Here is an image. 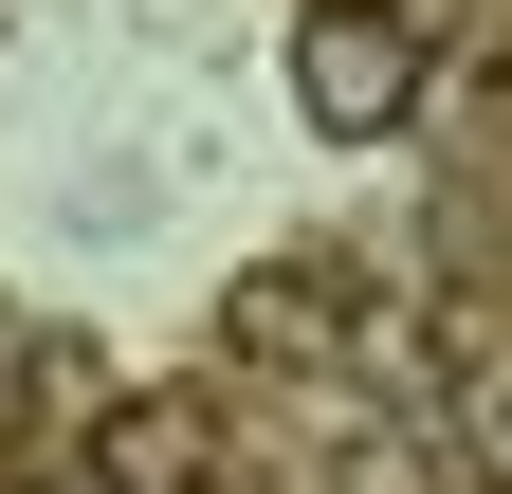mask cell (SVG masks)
Segmentation results:
<instances>
[{
    "label": "cell",
    "mask_w": 512,
    "mask_h": 494,
    "mask_svg": "<svg viewBox=\"0 0 512 494\" xmlns=\"http://www.w3.org/2000/svg\"><path fill=\"white\" fill-rule=\"evenodd\" d=\"M421 74H439V55H421L403 0H311V19H293V129H330V147H384L421 110Z\"/></svg>",
    "instance_id": "obj_1"
},
{
    "label": "cell",
    "mask_w": 512,
    "mask_h": 494,
    "mask_svg": "<svg viewBox=\"0 0 512 494\" xmlns=\"http://www.w3.org/2000/svg\"><path fill=\"white\" fill-rule=\"evenodd\" d=\"M330 494H439V458H403V440H330Z\"/></svg>",
    "instance_id": "obj_4"
},
{
    "label": "cell",
    "mask_w": 512,
    "mask_h": 494,
    "mask_svg": "<svg viewBox=\"0 0 512 494\" xmlns=\"http://www.w3.org/2000/svg\"><path fill=\"white\" fill-rule=\"evenodd\" d=\"M202 458H220V403H110V440H92L110 494H202Z\"/></svg>",
    "instance_id": "obj_2"
},
{
    "label": "cell",
    "mask_w": 512,
    "mask_h": 494,
    "mask_svg": "<svg viewBox=\"0 0 512 494\" xmlns=\"http://www.w3.org/2000/svg\"><path fill=\"white\" fill-rule=\"evenodd\" d=\"M0 494H37V440H19V421H0Z\"/></svg>",
    "instance_id": "obj_6"
},
{
    "label": "cell",
    "mask_w": 512,
    "mask_h": 494,
    "mask_svg": "<svg viewBox=\"0 0 512 494\" xmlns=\"http://www.w3.org/2000/svg\"><path fill=\"white\" fill-rule=\"evenodd\" d=\"M330 312H348V275H330V257H275V275L238 293V348H311Z\"/></svg>",
    "instance_id": "obj_3"
},
{
    "label": "cell",
    "mask_w": 512,
    "mask_h": 494,
    "mask_svg": "<svg viewBox=\"0 0 512 494\" xmlns=\"http://www.w3.org/2000/svg\"><path fill=\"white\" fill-rule=\"evenodd\" d=\"M458 458H476V476H512V366H476V403H458Z\"/></svg>",
    "instance_id": "obj_5"
}]
</instances>
